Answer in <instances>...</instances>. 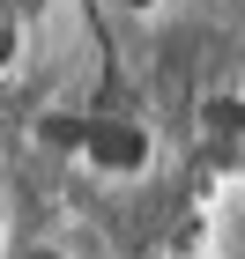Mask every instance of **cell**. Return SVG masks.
I'll return each mask as SVG.
<instances>
[{
  "label": "cell",
  "mask_w": 245,
  "mask_h": 259,
  "mask_svg": "<svg viewBox=\"0 0 245 259\" xmlns=\"http://www.w3.org/2000/svg\"><path fill=\"white\" fill-rule=\"evenodd\" d=\"M15 60H22V22H15V15H0V74H8Z\"/></svg>",
  "instance_id": "cell-2"
},
{
  "label": "cell",
  "mask_w": 245,
  "mask_h": 259,
  "mask_svg": "<svg viewBox=\"0 0 245 259\" xmlns=\"http://www.w3.org/2000/svg\"><path fill=\"white\" fill-rule=\"evenodd\" d=\"M119 8H134V15H149V8H156V0H119Z\"/></svg>",
  "instance_id": "cell-5"
},
{
  "label": "cell",
  "mask_w": 245,
  "mask_h": 259,
  "mask_svg": "<svg viewBox=\"0 0 245 259\" xmlns=\"http://www.w3.org/2000/svg\"><path fill=\"white\" fill-rule=\"evenodd\" d=\"M156 163V134L142 119H119V111H89V141H82V170L97 178H142Z\"/></svg>",
  "instance_id": "cell-1"
},
{
  "label": "cell",
  "mask_w": 245,
  "mask_h": 259,
  "mask_svg": "<svg viewBox=\"0 0 245 259\" xmlns=\"http://www.w3.org/2000/svg\"><path fill=\"white\" fill-rule=\"evenodd\" d=\"M8 259H67V244H52V237H22V244H8Z\"/></svg>",
  "instance_id": "cell-3"
},
{
  "label": "cell",
  "mask_w": 245,
  "mask_h": 259,
  "mask_svg": "<svg viewBox=\"0 0 245 259\" xmlns=\"http://www.w3.org/2000/svg\"><path fill=\"white\" fill-rule=\"evenodd\" d=\"M208 126H223V134L245 126V104H238V97H216V104H208Z\"/></svg>",
  "instance_id": "cell-4"
}]
</instances>
